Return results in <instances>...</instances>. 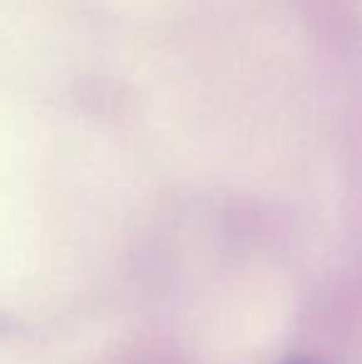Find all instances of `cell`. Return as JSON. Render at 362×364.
Listing matches in <instances>:
<instances>
[{"label":"cell","instance_id":"1","mask_svg":"<svg viewBox=\"0 0 362 364\" xmlns=\"http://www.w3.org/2000/svg\"><path fill=\"white\" fill-rule=\"evenodd\" d=\"M288 364H315V362H308V360H298V362H288Z\"/></svg>","mask_w":362,"mask_h":364}]
</instances>
